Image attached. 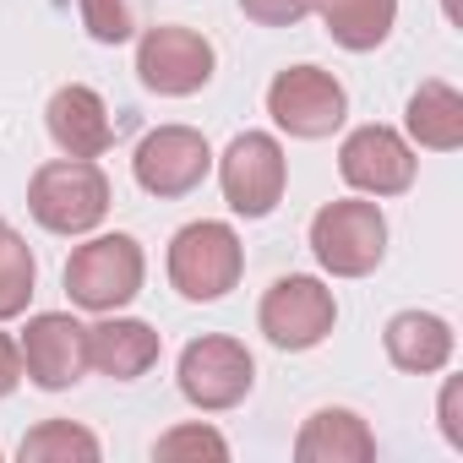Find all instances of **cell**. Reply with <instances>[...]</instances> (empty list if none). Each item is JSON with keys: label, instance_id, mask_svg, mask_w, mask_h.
<instances>
[{"label": "cell", "instance_id": "obj_13", "mask_svg": "<svg viewBox=\"0 0 463 463\" xmlns=\"http://www.w3.org/2000/svg\"><path fill=\"white\" fill-rule=\"evenodd\" d=\"M44 120H50V137H55V147H61L66 158H99V153H109V142H115V126H109L104 99H99L93 88H82V82L55 88Z\"/></svg>", "mask_w": 463, "mask_h": 463}, {"label": "cell", "instance_id": "obj_3", "mask_svg": "<svg viewBox=\"0 0 463 463\" xmlns=\"http://www.w3.org/2000/svg\"><path fill=\"white\" fill-rule=\"evenodd\" d=\"M311 257L333 279H365V273H376L382 257H387V218H382V207L365 202V196L327 202L311 218Z\"/></svg>", "mask_w": 463, "mask_h": 463}, {"label": "cell", "instance_id": "obj_6", "mask_svg": "<svg viewBox=\"0 0 463 463\" xmlns=\"http://www.w3.org/2000/svg\"><path fill=\"white\" fill-rule=\"evenodd\" d=\"M218 185H223V202L241 218H268L284 202V185H289V158H284L279 137L241 131L218 158Z\"/></svg>", "mask_w": 463, "mask_h": 463}, {"label": "cell", "instance_id": "obj_23", "mask_svg": "<svg viewBox=\"0 0 463 463\" xmlns=\"http://www.w3.org/2000/svg\"><path fill=\"white\" fill-rule=\"evenodd\" d=\"M241 12H246L257 28H295L300 17L317 12V0H241Z\"/></svg>", "mask_w": 463, "mask_h": 463}, {"label": "cell", "instance_id": "obj_21", "mask_svg": "<svg viewBox=\"0 0 463 463\" xmlns=\"http://www.w3.org/2000/svg\"><path fill=\"white\" fill-rule=\"evenodd\" d=\"M82 28L99 44H126L137 33V0H77Z\"/></svg>", "mask_w": 463, "mask_h": 463}, {"label": "cell", "instance_id": "obj_11", "mask_svg": "<svg viewBox=\"0 0 463 463\" xmlns=\"http://www.w3.org/2000/svg\"><path fill=\"white\" fill-rule=\"evenodd\" d=\"M338 175L360 196H403L420 175V158L392 126H360L338 147Z\"/></svg>", "mask_w": 463, "mask_h": 463}, {"label": "cell", "instance_id": "obj_24", "mask_svg": "<svg viewBox=\"0 0 463 463\" xmlns=\"http://www.w3.org/2000/svg\"><path fill=\"white\" fill-rule=\"evenodd\" d=\"M17 382H23V349H17L6 333H0V398H12Z\"/></svg>", "mask_w": 463, "mask_h": 463}, {"label": "cell", "instance_id": "obj_5", "mask_svg": "<svg viewBox=\"0 0 463 463\" xmlns=\"http://www.w3.org/2000/svg\"><path fill=\"white\" fill-rule=\"evenodd\" d=\"M180 398L202 414H218V409H235L246 403V392L257 387V360L241 338H223V333H207V338H191L180 349Z\"/></svg>", "mask_w": 463, "mask_h": 463}, {"label": "cell", "instance_id": "obj_16", "mask_svg": "<svg viewBox=\"0 0 463 463\" xmlns=\"http://www.w3.org/2000/svg\"><path fill=\"white\" fill-rule=\"evenodd\" d=\"M300 463H365L376 458V436L354 409H317L295 436Z\"/></svg>", "mask_w": 463, "mask_h": 463}, {"label": "cell", "instance_id": "obj_4", "mask_svg": "<svg viewBox=\"0 0 463 463\" xmlns=\"http://www.w3.org/2000/svg\"><path fill=\"white\" fill-rule=\"evenodd\" d=\"M142 279H147V257H142L137 235H99V241L77 246L71 262H66V295H71V306L99 311V317L131 306L142 295Z\"/></svg>", "mask_w": 463, "mask_h": 463}, {"label": "cell", "instance_id": "obj_20", "mask_svg": "<svg viewBox=\"0 0 463 463\" xmlns=\"http://www.w3.org/2000/svg\"><path fill=\"white\" fill-rule=\"evenodd\" d=\"M17 458H23V463H71V458L93 463V458H99V436L82 430V425H71V420H44V425H33V430L23 436Z\"/></svg>", "mask_w": 463, "mask_h": 463}, {"label": "cell", "instance_id": "obj_8", "mask_svg": "<svg viewBox=\"0 0 463 463\" xmlns=\"http://www.w3.org/2000/svg\"><path fill=\"white\" fill-rule=\"evenodd\" d=\"M257 322H262V333H268L273 349L306 354V349H317V344L338 327V300H333V289H327L322 279L289 273V279H279V284L262 295Z\"/></svg>", "mask_w": 463, "mask_h": 463}, {"label": "cell", "instance_id": "obj_25", "mask_svg": "<svg viewBox=\"0 0 463 463\" xmlns=\"http://www.w3.org/2000/svg\"><path fill=\"white\" fill-rule=\"evenodd\" d=\"M441 436H447L452 447H463V420H458V382H447V387H441Z\"/></svg>", "mask_w": 463, "mask_h": 463}, {"label": "cell", "instance_id": "obj_19", "mask_svg": "<svg viewBox=\"0 0 463 463\" xmlns=\"http://www.w3.org/2000/svg\"><path fill=\"white\" fill-rule=\"evenodd\" d=\"M33 284H39V262H33L28 241L0 218V322H12V317L28 311Z\"/></svg>", "mask_w": 463, "mask_h": 463}, {"label": "cell", "instance_id": "obj_9", "mask_svg": "<svg viewBox=\"0 0 463 463\" xmlns=\"http://www.w3.org/2000/svg\"><path fill=\"white\" fill-rule=\"evenodd\" d=\"M213 44L196 33V28H175V23H158L137 39V77L147 93H164V99H191L213 82Z\"/></svg>", "mask_w": 463, "mask_h": 463}, {"label": "cell", "instance_id": "obj_10", "mask_svg": "<svg viewBox=\"0 0 463 463\" xmlns=\"http://www.w3.org/2000/svg\"><path fill=\"white\" fill-rule=\"evenodd\" d=\"M207 169H213V147L191 126H158V131H147L142 147H137V158H131L137 185L147 196H158V202L191 196L207 180Z\"/></svg>", "mask_w": 463, "mask_h": 463}, {"label": "cell", "instance_id": "obj_15", "mask_svg": "<svg viewBox=\"0 0 463 463\" xmlns=\"http://www.w3.org/2000/svg\"><path fill=\"white\" fill-rule=\"evenodd\" d=\"M382 344H387V360H392L398 371H409V376L441 371V365L452 360V349H458L452 327H447L436 311H398V317L387 322Z\"/></svg>", "mask_w": 463, "mask_h": 463}, {"label": "cell", "instance_id": "obj_17", "mask_svg": "<svg viewBox=\"0 0 463 463\" xmlns=\"http://www.w3.org/2000/svg\"><path fill=\"white\" fill-rule=\"evenodd\" d=\"M403 126L420 147L430 153H452L463 147V93L452 82H420L409 93V109H403Z\"/></svg>", "mask_w": 463, "mask_h": 463}, {"label": "cell", "instance_id": "obj_1", "mask_svg": "<svg viewBox=\"0 0 463 463\" xmlns=\"http://www.w3.org/2000/svg\"><path fill=\"white\" fill-rule=\"evenodd\" d=\"M109 175L93 158H55L28 180V213L50 235H88L109 213Z\"/></svg>", "mask_w": 463, "mask_h": 463}, {"label": "cell", "instance_id": "obj_2", "mask_svg": "<svg viewBox=\"0 0 463 463\" xmlns=\"http://www.w3.org/2000/svg\"><path fill=\"white\" fill-rule=\"evenodd\" d=\"M241 273H246V246H241L235 229L218 223V218L185 223L180 235L169 241V284L185 300H196V306L223 300L229 289L241 284Z\"/></svg>", "mask_w": 463, "mask_h": 463}, {"label": "cell", "instance_id": "obj_7", "mask_svg": "<svg viewBox=\"0 0 463 463\" xmlns=\"http://www.w3.org/2000/svg\"><path fill=\"white\" fill-rule=\"evenodd\" d=\"M268 115L279 131L300 137V142H322L344 126L349 115V93L333 71L322 66H289L268 82Z\"/></svg>", "mask_w": 463, "mask_h": 463}, {"label": "cell", "instance_id": "obj_22", "mask_svg": "<svg viewBox=\"0 0 463 463\" xmlns=\"http://www.w3.org/2000/svg\"><path fill=\"white\" fill-rule=\"evenodd\" d=\"M229 458V441L213 425H175L153 441V458Z\"/></svg>", "mask_w": 463, "mask_h": 463}, {"label": "cell", "instance_id": "obj_12", "mask_svg": "<svg viewBox=\"0 0 463 463\" xmlns=\"http://www.w3.org/2000/svg\"><path fill=\"white\" fill-rule=\"evenodd\" d=\"M17 349H23V376H33V387L44 392H66L88 371V327L66 311L28 317V333Z\"/></svg>", "mask_w": 463, "mask_h": 463}, {"label": "cell", "instance_id": "obj_14", "mask_svg": "<svg viewBox=\"0 0 463 463\" xmlns=\"http://www.w3.org/2000/svg\"><path fill=\"white\" fill-rule=\"evenodd\" d=\"M158 354H164V338L147 322H137V317H115L109 311L99 327H88V365H99L115 382L147 376L158 365Z\"/></svg>", "mask_w": 463, "mask_h": 463}, {"label": "cell", "instance_id": "obj_18", "mask_svg": "<svg viewBox=\"0 0 463 463\" xmlns=\"http://www.w3.org/2000/svg\"><path fill=\"white\" fill-rule=\"evenodd\" d=\"M317 12H322V28L338 50H382L392 23H398V0H317Z\"/></svg>", "mask_w": 463, "mask_h": 463}]
</instances>
